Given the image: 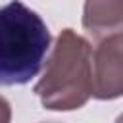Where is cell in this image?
Wrapping results in <instances>:
<instances>
[{
    "label": "cell",
    "instance_id": "obj_1",
    "mask_svg": "<svg viewBox=\"0 0 123 123\" xmlns=\"http://www.w3.org/2000/svg\"><path fill=\"white\" fill-rule=\"evenodd\" d=\"M35 94L46 110L71 111L83 108L92 96V48L73 29L56 38Z\"/></svg>",
    "mask_w": 123,
    "mask_h": 123
},
{
    "label": "cell",
    "instance_id": "obj_2",
    "mask_svg": "<svg viewBox=\"0 0 123 123\" xmlns=\"http://www.w3.org/2000/svg\"><path fill=\"white\" fill-rule=\"evenodd\" d=\"M50 31L21 0L0 8V86L25 85L42 69Z\"/></svg>",
    "mask_w": 123,
    "mask_h": 123
},
{
    "label": "cell",
    "instance_id": "obj_3",
    "mask_svg": "<svg viewBox=\"0 0 123 123\" xmlns=\"http://www.w3.org/2000/svg\"><path fill=\"white\" fill-rule=\"evenodd\" d=\"M92 96L115 100L123 96V35H111L98 42L92 54Z\"/></svg>",
    "mask_w": 123,
    "mask_h": 123
},
{
    "label": "cell",
    "instance_id": "obj_4",
    "mask_svg": "<svg viewBox=\"0 0 123 123\" xmlns=\"http://www.w3.org/2000/svg\"><path fill=\"white\" fill-rule=\"evenodd\" d=\"M83 27L98 42L123 29V0H85Z\"/></svg>",
    "mask_w": 123,
    "mask_h": 123
},
{
    "label": "cell",
    "instance_id": "obj_5",
    "mask_svg": "<svg viewBox=\"0 0 123 123\" xmlns=\"http://www.w3.org/2000/svg\"><path fill=\"white\" fill-rule=\"evenodd\" d=\"M12 121V108L6 98L0 96V123H10Z\"/></svg>",
    "mask_w": 123,
    "mask_h": 123
},
{
    "label": "cell",
    "instance_id": "obj_6",
    "mask_svg": "<svg viewBox=\"0 0 123 123\" xmlns=\"http://www.w3.org/2000/svg\"><path fill=\"white\" fill-rule=\"evenodd\" d=\"M115 123H123V113H121V115H119V117L115 119Z\"/></svg>",
    "mask_w": 123,
    "mask_h": 123
}]
</instances>
